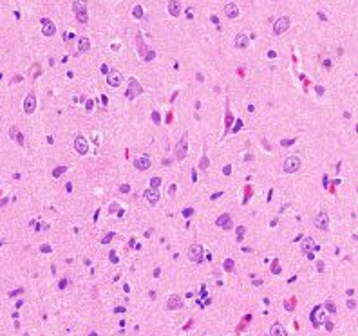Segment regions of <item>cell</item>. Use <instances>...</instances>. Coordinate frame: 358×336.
<instances>
[{"label":"cell","mask_w":358,"mask_h":336,"mask_svg":"<svg viewBox=\"0 0 358 336\" xmlns=\"http://www.w3.org/2000/svg\"><path fill=\"white\" fill-rule=\"evenodd\" d=\"M309 318H311V323L315 325V327H320V325L325 322V307H324V306L313 307V311H311V314H309Z\"/></svg>","instance_id":"6da1fadb"},{"label":"cell","mask_w":358,"mask_h":336,"mask_svg":"<svg viewBox=\"0 0 358 336\" xmlns=\"http://www.w3.org/2000/svg\"><path fill=\"white\" fill-rule=\"evenodd\" d=\"M188 258H190L192 262H197V264H201V262L204 260V249H203V246L192 244L190 249H188Z\"/></svg>","instance_id":"7a4b0ae2"},{"label":"cell","mask_w":358,"mask_h":336,"mask_svg":"<svg viewBox=\"0 0 358 336\" xmlns=\"http://www.w3.org/2000/svg\"><path fill=\"white\" fill-rule=\"evenodd\" d=\"M72 9H74L76 13V18L80 20L81 24L87 22V2H72Z\"/></svg>","instance_id":"3957f363"},{"label":"cell","mask_w":358,"mask_h":336,"mask_svg":"<svg viewBox=\"0 0 358 336\" xmlns=\"http://www.w3.org/2000/svg\"><path fill=\"white\" fill-rule=\"evenodd\" d=\"M284 172L286 174H293V172H297L299 168H300V159L297 155H289L286 161H284Z\"/></svg>","instance_id":"277c9868"},{"label":"cell","mask_w":358,"mask_h":336,"mask_svg":"<svg viewBox=\"0 0 358 336\" xmlns=\"http://www.w3.org/2000/svg\"><path fill=\"white\" fill-rule=\"evenodd\" d=\"M288 29H289V18H288V16H282V18H279L277 22H275V25H273V33L279 36V35H282V33H286Z\"/></svg>","instance_id":"5b68a950"},{"label":"cell","mask_w":358,"mask_h":336,"mask_svg":"<svg viewBox=\"0 0 358 336\" xmlns=\"http://www.w3.org/2000/svg\"><path fill=\"white\" fill-rule=\"evenodd\" d=\"M141 85H139V81L138 80H134V78H130L129 80V90H127V98L129 100H134L138 94H141Z\"/></svg>","instance_id":"8992f818"},{"label":"cell","mask_w":358,"mask_h":336,"mask_svg":"<svg viewBox=\"0 0 358 336\" xmlns=\"http://www.w3.org/2000/svg\"><path fill=\"white\" fill-rule=\"evenodd\" d=\"M186 148H188V136H186V132L183 134V138L179 139V143H177V159L181 161V159H185L186 157Z\"/></svg>","instance_id":"52a82bcc"},{"label":"cell","mask_w":358,"mask_h":336,"mask_svg":"<svg viewBox=\"0 0 358 336\" xmlns=\"http://www.w3.org/2000/svg\"><path fill=\"white\" fill-rule=\"evenodd\" d=\"M121 81H123V76H121V72L120 71H109V74H107V83L110 87H120L121 85Z\"/></svg>","instance_id":"ba28073f"},{"label":"cell","mask_w":358,"mask_h":336,"mask_svg":"<svg viewBox=\"0 0 358 336\" xmlns=\"http://www.w3.org/2000/svg\"><path fill=\"white\" fill-rule=\"evenodd\" d=\"M35 109H36V96H35V92H29L24 100V110L27 114H33Z\"/></svg>","instance_id":"9c48e42d"},{"label":"cell","mask_w":358,"mask_h":336,"mask_svg":"<svg viewBox=\"0 0 358 336\" xmlns=\"http://www.w3.org/2000/svg\"><path fill=\"white\" fill-rule=\"evenodd\" d=\"M74 148H76V152L78 154H87L89 152V145H87V139L83 138V136L80 134V136H76V139H74Z\"/></svg>","instance_id":"30bf717a"},{"label":"cell","mask_w":358,"mask_h":336,"mask_svg":"<svg viewBox=\"0 0 358 336\" xmlns=\"http://www.w3.org/2000/svg\"><path fill=\"white\" fill-rule=\"evenodd\" d=\"M40 22H42V33H44V36H52L56 33V27L49 18H42Z\"/></svg>","instance_id":"8fae6325"},{"label":"cell","mask_w":358,"mask_h":336,"mask_svg":"<svg viewBox=\"0 0 358 336\" xmlns=\"http://www.w3.org/2000/svg\"><path fill=\"white\" fill-rule=\"evenodd\" d=\"M315 226L320 228V229H328L329 228V217L325 212H320L317 217H315Z\"/></svg>","instance_id":"7c38bea8"},{"label":"cell","mask_w":358,"mask_h":336,"mask_svg":"<svg viewBox=\"0 0 358 336\" xmlns=\"http://www.w3.org/2000/svg\"><path fill=\"white\" fill-rule=\"evenodd\" d=\"M215 222H217V226H221L223 229H231V228H233V222H231V217H230L228 213H223V215H221V217H219V219L215 220Z\"/></svg>","instance_id":"4fadbf2b"},{"label":"cell","mask_w":358,"mask_h":336,"mask_svg":"<svg viewBox=\"0 0 358 336\" xmlns=\"http://www.w3.org/2000/svg\"><path fill=\"white\" fill-rule=\"evenodd\" d=\"M224 13H226V18H237L239 16V7L235 2H228L224 6Z\"/></svg>","instance_id":"5bb4252c"},{"label":"cell","mask_w":358,"mask_h":336,"mask_svg":"<svg viewBox=\"0 0 358 336\" xmlns=\"http://www.w3.org/2000/svg\"><path fill=\"white\" fill-rule=\"evenodd\" d=\"M166 307H168V309H172V311H175V309H179V307H183V302H181V298H179V295L168 296V300H166Z\"/></svg>","instance_id":"9a60e30c"},{"label":"cell","mask_w":358,"mask_h":336,"mask_svg":"<svg viewBox=\"0 0 358 336\" xmlns=\"http://www.w3.org/2000/svg\"><path fill=\"white\" fill-rule=\"evenodd\" d=\"M150 164H152V163H150V159H149L146 155H141V157H138V159L134 161V166L138 168V170H149Z\"/></svg>","instance_id":"2e32d148"},{"label":"cell","mask_w":358,"mask_h":336,"mask_svg":"<svg viewBox=\"0 0 358 336\" xmlns=\"http://www.w3.org/2000/svg\"><path fill=\"white\" fill-rule=\"evenodd\" d=\"M248 44H250V36H248V35L239 33V35L235 36V47H239V49H246Z\"/></svg>","instance_id":"e0dca14e"},{"label":"cell","mask_w":358,"mask_h":336,"mask_svg":"<svg viewBox=\"0 0 358 336\" xmlns=\"http://www.w3.org/2000/svg\"><path fill=\"white\" fill-rule=\"evenodd\" d=\"M145 197H146V201H149L150 204H156L157 201H159V192L149 188V190H145Z\"/></svg>","instance_id":"ac0fdd59"},{"label":"cell","mask_w":358,"mask_h":336,"mask_svg":"<svg viewBox=\"0 0 358 336\" xmlns=\"http://www.w3.org/2000/svg\"><path fill=\"white\" fill-rule=\"evenodd\" d=\"M168 13L172 16H179V13H181V2H177V0L168 2Z\"/></svg>","instance_id":"d6986e66"},{"label":"cell","mask_w":358,"mask_h":336,"mask_svg":"<svg viewBox=\"0 0 358 336\" xmlns=\"http://www.w3.org/2000/svg\"><path fill=\"white\" fill-rule=\"evenodd\" d=\"M271 336H288L286 329H284L282 323H273L271 325Z\"/></svg>","instance_id":"ffe728a7"},{"label":"cell","mask_w":358,"mask_h":336,"mask_svg":"<svg viewBox=\"0 0 358 336\" xmlns=\"http://www.w3.org/2000/svg\"><path fill=\"white\" fill-rule=\"evenodd\" d=\"M136 42H138V52H139V56H141V58H145L149 51H146V47H145V44H143V36H141V33H139L138 36H136Z\"/></svg>","instance_id":"44dd1931"},{"label":"cell","mask_w":358,"mask_h":336,"mask_svg":"<svg viewBox=\"0 0 358 336\" xmlns=\"http://www.w3.org/2000/svg\"><path fill=\"white\" fill-rule=\"evenodd\" d=\"M89 47H91L89 38H87V36H81V38L78 40V51H80V52H87Z\"/></svg>","instance_id":"7402d4cb"},{"label":"cell","mask_w":358,"mask_h":336,"mask_svg":"<svg viewBox=\"0 0 358 336\" xmlns=\"http://www.w3.org/2000/svg\"><path fill=\"white\" fill-rule=\"evenodd\" d=\"M313 248H315V240H313L311 237H306V239L302 240V249L306 251V253H309Z\"/></svg>","instance_id":"603a6c76"},{"label":"cell","mask_w":358,"mask_h":336,"mask_svg":"<svg viewBox=\"0 0 358 336\" xmlns=\"http://www.w3.org/2000/svg\"><path fill=\"white\" fill-rule=\"evenodd\" d=\"M67 172V166H56L54 170H52V177H60Z\"/></svg>","instance_id":"cb8c5ba5"},{"label":"cell","mask_w":358,"mask_h":336,"mask_svg":"<svg viewBox=\"0 0 358 336\" xmlns=\"http://www.w3.org/2000/svg\"><path fill=\"white\" fill-rule=\"evenodd\" d=\"M159 184H161V177H152V179H150V188H152V190H157Z\"/></svg>","instance_id":"d4e9b609"},{"label":"cell","mask_w":358,"mask_h":336,"mask_svg":"<svg viewBox=\"0 0 358 336\" xmlns=\"http://www.w3.org/2000/svg\"><path fill=\"white\" fill-rule=\"evenodd\" d=\"M235 233H237V240H243V239H244V233H246V228H244V226H237Z\"/></svg>","instance_id":"484cf974"},{"label":"cell","mask_w":358,"mask_h":336,"mask_svg":"<svg viewBox=\"0 0 358 336\" xmlns=\"http://www.w3.org/2000/svg\"><path fill=\"white\" fill-rule=\"evenodd\" d=\"M132 15H134V18H141V16H143V9H141V6H134Z\"/></svg>","instance_id":"4316f807"},{"label":"cell","mask_w":358,"mask_h":336,"mask_svg":"<svg viewBox=\"0 0 358 336\" xmlns=\"http://www.w3.org/2000/svg\"><path fill=\"white\" fill-rule=\"evenodd\" d=\"M208 164H210L208 157H206V155H203V157H201V161H199V168H203V170H206V168H208Z\"/></svg>","instance_id":"83f0119b"},{"label":"cell","mask_w":358,"mask_h":336,"mask_svg":"<svg viewBox=\"0 0 358 336\" xmlns=\"http://www.w3.org/2000/svg\"><path fill=\"white\" fill-rule=\"evenodd\" d=\"M231 121H233V116H231L230 112H226V121H224V128H226V132L230 130V125H231Z\"/></svg>","instance_id":"f1b7e54d"},{"label":"cell","mask_w":358,"mask_h":336,"mask_svg":"<svg viewBox=\"0 0 358 336\" xmlns=\"http://www.w3.org/2000/svg\"><path fill=\"white\" fill-rule=\"evenodd\" d=\"M223 268H224L226 271H233V260H231V258H226V260H224V266H223Z\"/></svg>","instance_id":"f546056e"},{"label":"cell","mask_w":358,"mask_h":336,"mask_svg":"<svg viewBox=\"0 0 358 336\" xmlns=\"http://www.w3.org/2000/svg\"><path fill=\"white\" fill-rule=\"evenodd\" d=\"M154 58H156V51H154V49H149V52H146V56H145L143 60H145V61H152Z\"/></svg>","instance_id":"4dcf8cb0"},{"label":"cell","mask_w":358,"mask_h":336,"mask_svg":"<svg viewBox=\"0 0 358 336\" xmlns=\"http://www.w3.org/2000/svg\"><path fill=\"white\" fill-rule=\"evenodd\" d=\"M271 271L275 273V275H279V273H280V266H279V262H277V260H273V264H271Z\"/></svg>","instance_id":"1f68e13d"},{"label":"cell","mask_w":358,"mask_h":336,"mask_svg":"<svg viewBox=\"0 0 358 336\" xmlns=\"http://www.w3.org/2000/svg\"><path fill=\"white\" fill-rule=\"evenodd\" d=\"M152 121H154L156 125H159V121H161V119H159V112H157V110L152 112Z\"/></svg>","instance_id":"d6a6232c"},{"label":"cell","mask_w":358,"mask_h":336,"mask_svg":"<svg viewBox=\"0 0 358 336\" xmlns=\"http://www.w3.org/2000/svg\"><path fill=\"white\" fill-rule=\"evenodd\" d=\"M112 237H114V233H107V237L101 239V244H109L110 240H112Z\"/></svg>","instance_id":"836d02e7"},{"label":"cell","mask_w":358,"mask_h":336,"mask_svg":"<svg viewBox=\"0 0 358 336\" xmlns=\"http://www.w3.org/2000/svg\"><path fill=\"white\" fill-rule=\"evenodd\" d=\"M325 307L329 309V313H335V311H336V307H335V304H333L331 300H328V302H325Z\"/></svg>","instance_id":"e575fe53"},{"label":"cell","mask_w":358,"mask_h":336,"mask_svg":"<svg viewBox=\"0 0 358 336\" xmlns=\"http://www.w3.org/2000/svg\"><path fill=\"white\" fill-rule=\"evenodd\" d=\"M40 251H42V253H51V251H52V248H51L49 244H44V246L40 248Z\"/></svg>","instance_id":"d590c367"},{"label":"cell","mask_w":358,"mask_h":336,"mask_svg":"<svg viewBox=\"0 0 358 336\" xmlns=\"http://www.w3.org/2000/svg\"><path fill=\"white\" fill-rule=\"evenodd\" d=\"M120 192H121V193H129V192H130V186H129V184H121V186H120Z\"/></svg>","instance_id":"8d00e7d4"},{"label":"cell","mask_w":358,"mask_h":336,"mask_svg":"<svg viewBox=\"0 0 358 336\" xmlns=\"http://www.w3.org/2000/svg\"><path fill=\"white\" fill-rule=\"evenodd\" d=\"M293 143H295V139H282V141H280L282 146H289V145H293Z\"/></svg>","instance_id":"74e56055"},{"label":"cell","mask_w":358,"mask_h":336,"mask_svg":"<svg viewBox=\"0 0 358 336\" xmlns=\"http://www.w3.org/2000/svg\"><path fill=\"white\" fill-rule=\"evenodd\" d=\"M85 109H87V110H92V109H94V101H92V100H87Z\"/></svg>","instance_id":"f35d334b"},{"label":"cell","mask_w":358,"mask_h":336,"mask_svg":"<svg viewBox=\"0 0 358 336\" xmlns=\"http://www.w3.org/2000/svg\"><path fill=\"white\" fill-rule=\"evenodd\" d=\"M241 128H243V121H241V119H239V121L235 123V127H233V132H239Z\"/></svg>","instance_id":"ab89813d"},{"label":"cell","mask_w":358,"mask_h":336,"mask_svg":"<svg viewBox=\"0 0 358 336\" xmlns=\"http://www.w3.org/2000/svg\"><path fill=\"white\" fill-rule=\"evenodd\" d=\"M223 174H224V175H230V174H231V166H230V164H226V166L223 168Z\"/></svg>","instance_id":"60d3db41"},{"label":"cell","mask_w":358,"mask_h":336,"mask_svg":"<svg viewBox=\"0 0 358 336\" xmlns=\"http://www.w3.org/2000/svg\"><path fill=\"white\" fill-rule=\"evenodd\" d=\"M192 213H194V210H192V208H186L185 212H183V215H185V217H190Z\"/></svg>","instance_id":"b9f144b4"},{"label":"cell","mask_w":358,"mask_h":336,"mask_svg":"<svg viewBox=\"0 0 358 336\" xmlns=\"http://www.w3.org/2000/svg\"><path fill=\"white\" fill-rule=\"evenodd\" d=\"M67 284H69V280H67V278H64V280H60V289H64V287H65Z\"/></svg>","instance_id":"7bdbcfd3"},{"label":"cell","mask_w":358,"mask_h":336,"mask_svg":"<svg viewBox=\"0 0 358 336\" xmlns=\"http://www.w3.org/2000/svg\"><path fill=\"white\" fill-rule=\"evenodd\" d=\"M347 307H349V309H354V307H356V302H354V300H349V302H347Z\"/></svg>","instance_id":"ee69618b"},{"label":"cell","mask_w":358,"mask_h":336,"mask_svg":"<svg viewBox=\"0 0 358 336\" xmlns=\"http://www.w3.org/2000/svg\"><path fill=\"white\" fill-rule=\"evenodd\" d=\"M192 181L194 183L197 181V170H195V168H192Z\"/></svg>","instance_id":"f6af8a7d"},{"label":"cell","mask_w":358,"mask_h":336,"mask_svg":"<svg viewBox=\"0 0 358 336\" xmlns=\"http://www.w3.org/2000/svg\"><path fill=\"white\" fill-rule=\"evenodd\" d=\"M315 90H317V94H324V87H322V85H317V87H315Z\"/></svg>","instance_id":"bcb514c9"},{"label":"cell","mask_w":358,"mask_h":336,"mask_svg":"<svg viewBox=\"0 0 358 336\" xmlns=\"http://www.w3.org/2000/svg\"><path fill=\"white\" fill-rule=\"evenodd\" d=\"M116 210H118V204H116V203L109 206V212H110V213H112V212H116Z\"/></svg>","instance_id":"7dc6e473"},{"label":"cell","mask_w":358,"mask_h":336,"mask_svg":"<svg viewBox=\"0 0 358 336\" xmlns=\"http://www.w3.org/2000/svg\"><path fill=\"white\" fill-rule=\"evenodd\" d=\"M168 193H170V195H174V193H175V184H172L170 188H168Z\"/></svg>","instance_id":"c3c4849f"},{"label":"cell","mask_w":358,"mask_h":336,"mask_svg":"<svg viewBox=\"0 0 358 336\" xmlns=\"http://www.w3.org/2000/svg\"><path fill=\"white\" fill-rule=\"evenodd\" d=\"M101 72H103V74H109V67H107V65H101Z\"/></svg>","instance_id":"681fc988"},{"label":"cell","mask_w":358,"mask_h":336,"mask_svg":"<svg viewBox=\"0 0 358 336\" xmlns=\"http://www.w3.org/2000/svg\"><path fill=\"white\" fill-rule=\"evenodd\" d=\"M317 268H318V271H322L324 269V262H317Z\"/></svg>","instance_id":"f907efd6"},{"label":"cell","mask_w":358,"mask_h":336,"mask_svg":"<svg viewBox=\"0 0 358 336\" xmlns=\"http://www.w3.org/2000/svg\"><path fill=\"white\" fill-rule=\"evenodd\" d=\"M268 56H270V58H275V56H277V52H275V51H270V52H268Z\"/></svg>","instance_id":"816d5d0a"},{"label":"cell","mask_w":358,"mask_h":336,"mask_svg":"<svg viewBox=\"0 0 358 336\" xmlns=\"http://www.w3.org/2000/svg\"><path fill=\"white\" fill-rule=\"evenodd\" d=\"M65 190H67V192H71V190H72V184H71V183H67V184H65Z\"/></svg>","instance_id":"f5cc1de1"},{"label":"cell","mask_w":358,"mask_h":336,"mask_svg":"<svg viewBox=\"0 0 358 336\" xmlns=\"http://www.w3.org/2000/svg\"><path fill=\"white\" fill-rule=\"evenodd\" d=\"M221 195H223V192H217V193L212 195V199H217V197H221Z\"/></svg>","instance_id":"db71d44e"},{"label":"cell","mask_w":358,"mask_h":336,"mask_svg":"<svg viewBox=\"0 0 358 336\" xmlns=\"http://www.w3.org/2000/svg\"><path fill=\"white\" fill-rule=\"evenodd\" d=\"M101 101H103V105H107V103H109V100H107V96H101Z\"/></svg>","instance_id":"11a10c76"},{"label":"cell","mask_w":358,"mask_h":336,"mask_svg":"<svg viewBox=\"0 0 358 336\" xmlns=\"http://www.w3.org/2000/svg\"><path fill=\"white\" fill-rule=\"evenodd\" d=\"M123 311H125V307H121V306H120V307H116V313H123Z\"/></svg>","instance_id":"9f6ffc18"},{"label":"cell","mask_w":358,"mask_h":336,"mask_svg":"<svg viewBox=\"0 0 358 336\" xmlns=\"http://www.w3.org/2000/svg\"><path fill=\"white\" fill-rule=\"evenodd\" d=\"M89 336H98V334H96V332H94V331H92V332H91V334H89Z\"/></svg>","instance_id":"6f0895ef"}]
</instances>
